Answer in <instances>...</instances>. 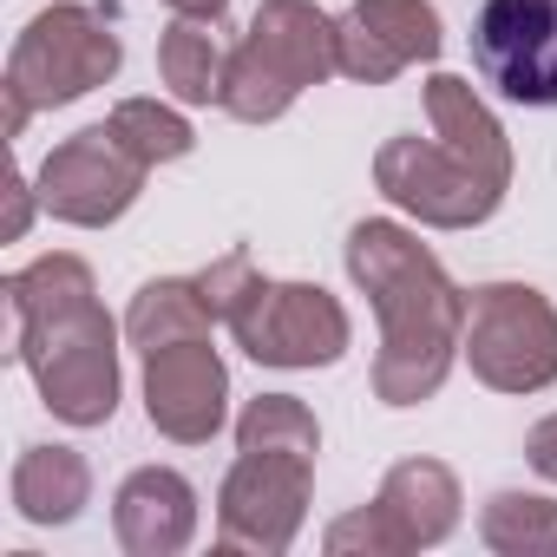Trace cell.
Wrapping results in <instances>:
<instances>
[{"instance_id": "cell-1", "label": "cell", "mask_w": 557, "mask_h": 557, "mask_svg": "<svg viewBox=\"0 0 557 557\" xmlns=\"http://www.w3.org/2000/svg\"><path fill=\"white\" fill-rule=\"evenodd\" d=\"M348 275L381 315V355H374V400L420 407L446 387L453 361L466 355V289L440 256L387 216H368L348 230Z\"/></svg>"}, {"instance_id": "cell-2", "label": "cell", "mask_w": 557, "mask_h": 557, "mask_svg": "<svg viewBox=\"0 0 557 557\" xmlns=\"http://www.w3.org/2000/svg\"><path fill=\"white\" fill-rule=\"evenodd\" d=\"M14 355L40 400L66 426H106L119 413V329L99 309L92 269L79 256H40L8 275Z\"/></svg>"}, {"instance_id": "cell-3", "label": "cell", "mask_w": 557, "mask_h": 557, "mask_svg": "<svg viewBox=\"0 0 557 557\" xmlns=\"http://www.w3.org/2000/svg\"><path fill=\"white\" fill-rule=\"evenodd\" d=\"M426 119H433V138H387L374 151V184L387 203H400L426 230H479L485 216H498L511 190L505 125L453 73L426 79Z\"/></svg>"}, {"instance_id": "cell-4", "label": "cell", "mask_w": 557, "mask_h": 557, "mask_svg": "<svg viewBox=\"0 0 557 557\" xmlns=\"http://www.w3.org/2000/svg\"><path fill=\"white\" fill-rule=\"evenodd\" d=\"M329 73H342L335 21L315 8V0H262L243 47L230 53L223 112L236 125H269V119H283L309 86H322Z\"/></svg>"}, {"instance_id": "cell-5", "label": "cell", "mask_w": 557, "mask_h": 557, "mask_svg": "<svg viewBox=\"0 0 557 557\" xmlns=\"http://www.w3.org/2000/svg\"><path fill=\"white\" fill-rule=\"evenodd\" d=\"M119 34L106 14L79 8V0H53L47 14L27 21V34L8 53V79H0V99H8V138L27 132L34 112L73 106L86 92H99L106 79H119Z\"/></svg>"}, {"instance_id": "cell-6", "label": "cell", "mask_w": 557, "mask_h": 557, "mask_svg": "<svg viewBox=\"0 0 557 557\" xmlns=\"http://www.w3.org/2000/svg\"><path fill=\"white\" fill-rule=\"evenodd\" d=\"M466 361L492 394H544L557 381V309L531 283L466 296Z\"/></svg>"}, {"instance_id": "cell-7", "label": "cell", "mask_w": 557, "mask_h": 557, "mask_svg": "<svg viewBox=\"0 0 557 557\" xmlns=\"http://www.w3.org/2000/svg\"><path fill=\"white\" fill-rule=\"evenodd\" d=\"M223 329L256 368H335L348 355V309L322 283H269V275H256L236 296V309L223 315Z\"/></svg>"}, {"instance_id": "cell-8", "label": "cell", "mask_w": 557, "mask_h": 557, "mask_svg": "<svg viewBox=\"0 0 557 557\" xmlns=\"http://www.w3.org/2000/svg\"><path fill=\"white\" fill-rule=\"evenodd\" d=\"M309 485H315V459L236 446V466L223 472V492H216V544L256 550V557L289 550L309 518Z\"/></svg>"}, {"instance_id": "cell-9", "label": "cell", "mask_w": 557, "mask_h": 557, "mask_svg": "<svg viewBox=\"0 0 557 557\" xmlns=\"http://www.w3.org/2000/svg\"><path fill=\"white\" fill-rule=\"evenodd\" d=\"M145 177H151V164L132 158L112 138V125H86V132H73L66 145L47 151V164L34 171V190H40L47 216L73 223V230H106L138 203Z\"/></svg>"}, {"instance_id": "cell-10", "label": "cell", "mask_w": 557, "mask_h": 557, "mask_svg": "<svg viewBox=\"0 0 557 557\" xmlns=\"http://www.w3.org/2000/svg\"><path fill=\"white\" fill-rule=\"evenodd\" d=\"M472 66L498 99L557 112V0H485L472 21Z\"/></svg>"}, {"instance_id": "cell-11", "label": "cell", "mask_w": 557, "mask_h": 557, "mask_svg": "<svg viewBox=\"0 0 557 557\" xmlns=\"http://www.w3.org/2000/svg\"><path fill=\"white\" fill-rule=\"evenodd\" d=\"M223 407H230V368L210 348V335L145 355V413H151V426L164 440H177V446L216 440Z\"/></svg>"}, {"instance_id": "cell-12", "label": "cell", "mask_w": 557, "mask_h": 557, "mask_svg": "<svg viewBox=\"0 0 557 557\" xmlns=\"http://www.w3.org/2000/svg\"><path fill=\"white\" fill-rule=\"evenodd\" d=\"M335 47H342V73L355 86H387L420 60H440L446 34L426 0H355L335 21Z\"/></svg>"}, {"instance_id": "cell-13", "label": "cell", "mask_w": 557, "mask_h": 557, "mask_svg": "<svg viewBox=\"0 0 557 557\" xmlns=\"http://www.w3.org/2000/svg\"><path fill=\"white\" fill-rule=\"evenodd\" d=\"M112 531L132 557H177L197 537V492L171 466H138L112 498Z\"/></svg>"}, {"instance_id": "cell-14", "label": "cell", "mask_w": 557, "mask_h": 557, "mask_svg": "<svg viewBox=\"0 0 557 557\" xmlns=\"http://www.w3.org/2000/svg\"><path fill=\"white\" fill-rule=\"evenodd\" d=\"M374 505L394 518V531H400L407 550H426V544H446L453 524H459V479L440 459H400L381 479Z\"/></svg>"}, {"instance_id": "cell-15", "label": "cell", "mask_w": 557, "mask_h": 557, "mask_svg": "<svg viewBox=\"0 0 557 557\" xmlns=\"http://www.w3.org/2000/svg\"><path fill=\"white\" fill-rule=\"evenodd\" d=\"M92 498V466L73 446H27L14 459V511L27 524H73Z\"/></svg>"}, {"instance_id": "cell-16", "label": "cell", "mask_w": 557, "mask_h": 557, "mask_svg": "<svg viewBox=\"0 0 557 557\" xmlns=\"http://www.w3.org/2000/svg\"><path fill=\"white\" fill-rule=\"evenodd\" d=\"M216 329V309L203 302L197 275H158V283H145L125 309V342L138 355L151 348H171V342H203Z\"/></svg>"}, {"instance_id": "cell-17", "label": "cell", "mask_w": 557, "mask_h": 557, "mask_svg": "<svg viewBox=\"0 0 557 557\" xmlns=\"http://www.w3.org/2000/svg\"><path fill=\"white\" fill-rule=\"evenodd\" d=\"M158 73L171 86V99L184 106H223V79H230V53L216 47L210 21H171L158 40Z\"/></svg>"}, {"instance_id": "cell-18", "label": "cell", "mask_w": 557, "mask_h": 557, "mask_svg": "<svg viewBox=\"0 0 557 557\" xmlns=\"http://www.w3.org/2000/svg\"><path fill=\"white\" fill-rule=\"evenodd\" d=\"M479 537L498 557H557V498L544 492H492L479 511Z\"/></svg>"}, {"instance_id": "cell-19", "label": "cell", "mask_w": 557, "mask_h": 557, "mask_svg": "<svg viewBox=\"0 0 557 557\" xmlns=\"http://www.w3.org/2000/svg\"><path fill=\"white\" fill-rule=\"evenodd\" d=\"M236 446L243 453H302V459H315L322 453V426H315V413L296 394H256L236 413Z\"/></svg>"}, {"instance_id": "cell-20", "label": "cell", "mask_w": 557, "mask_h": 557, "mask_svg": "<svg viewBox=\"0 0 557 557\" xmlns=\"http://www.w3.org/2000/svg\"><path fill=\"white\" fill-rule=\"evenodd\" d=\"M106 125H112V138H119L132 158H145L151 171H158V164L190 158V145H197L190 119H184V112H171V106H158V99H119Z\"/></svg>"}, {"instance_id": "cell-21", "label": "cell", "mask_w": 557, "mask_h": 557, "mask_svg": "<svg viewBox=\"0 0 557 557\" xmlns=\"http://www.w3.org/2000/svg\"><path fill=\"white\" fill-rule=\"evenodd\" d=\"M322 544H329L335 557H400V550H407V544H400V531H394V518H387L381 505H361V511L335 518Z\"/></svg>"}, {"instance_id": "cell-22", "label": "cell", "mask_w": 557, "mask_h": 557, "mask_svg": "<svg viewBox=\"0 0 557 557\" xmlns=\"http://www.w3.org/2000/svg\"><path fill=\"white\" fill-rule=\"evenodd\" d=\"M256 283V262H249V249H230V256H216L203 275H197V289H203V302L216 309V322L236 309V296Z\"/></svg>"}, {"instance_id": "cell-23", "label": "cell", "mask_w": 557, "mask_h": 557, "mask_svg": "<svg viewBox=\"0 0 557 557\" xmlns=\"http://www.w3.org/2000/svg\"><path fill=\"white\" fill-rule=\"evenodd\" d=\"M524 459H531V472H544V479L557 485V413H544V420L524 433Z\"/></svg>"}, {"instance_id": "cell-24", "label": "cell", "mask_w": 557, "mask_h": 557, "mask_svg": "<svg viewBox=\"0 0 557 557\" xmlns=\"http://www.w3.org/2000/svg\"><path fill=\"white\" fill-rule=\"evenodd\" d=\"M34 203H40V190H34L27 177H14V184H8V243H21V236H27Z\"/></svg>"}, {"instance_id": "cell-25", "label": "cell", "mask_w": 557, "mask_h": 557, "mask_svg": "<svg viewBox=\"0 0 557 557\" xmlns=\"http://www.w3.org/2000/svg\"><path fill=\"white\" fill-rule=\"evenodd\" d=\"M171 14H184V21H223V8L230 0H164Z\"/></svg>"}]
</instances>
